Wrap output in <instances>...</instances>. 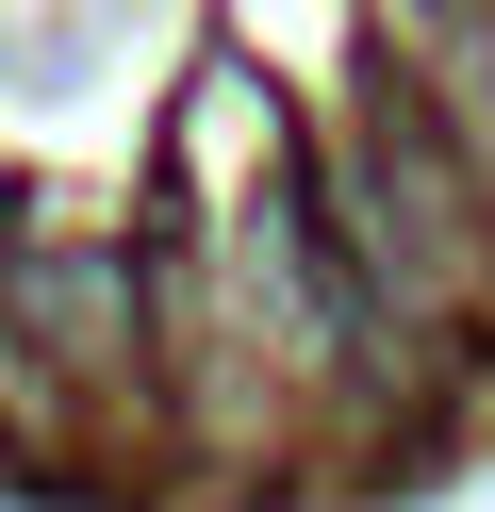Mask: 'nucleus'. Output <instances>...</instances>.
<instances>
[{
    "instance_id": "nucleus-1",
    "label": "nucleus",
    "mask_w": 495,
    "mask_h": 512,
    "mask_svg": "<svg viewBox=\"0 0 495 512\" xmlns=\"http://www.w3.org/2000/svg\"><path fill=\"white\" fill-rule=\"evenodd\" d=\"M314 215H330V248L363 265L380 314H446V298H479V265H495L479 199H462V149L429 133V100H396V83H380V116L347 133V166L314 182Z\"/></svg>"
}]
</instances>
